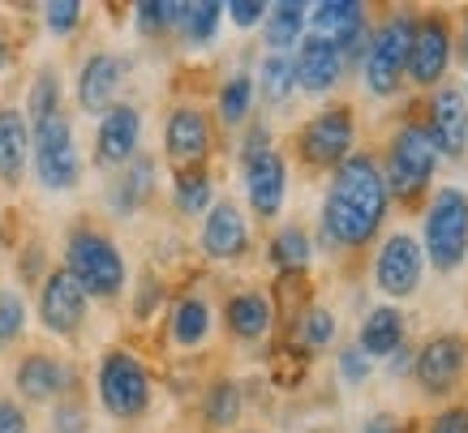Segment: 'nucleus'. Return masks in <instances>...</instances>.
I'll return each instance as SVG.
<instances>
[{"label":"nucleus","instance_id":"nucleus-37","mask_svg":"<svg viewBox=\"0 0 468 433\" xmlns=\"http://www.w3.org/2000/svg\"><path fill=\"white\" fill-rule=\"evenodd\" d=\"M27 331V305L17 292H0V343H14Z\"/></svg>","mask_w":468,"mask_h":433},{"label":"nucleus","instance_id":"nucleus-4","mask_svg":"<svg viewBox=\"0 0 468 433\" xmlns=\"http://www.w3.org/2000/svg\"><path fill=\"white\" fill-rule=\"evenodd\" d=\"M30 159H35V176L43 189L65 194L82 176V159H78V142L65 116H48L43 125L30 129Z\"/></svg>","mask_w":468,"mask_h":433},{"label":"nucleus","instance_id":"nucleus-33","mask_svg":"<svg viewBox=\"0 0 468 433\" xmlns=\"http://www.w3.org/2000/svg\"><path fill=\"white\" fill-rule=\"evenodd\" d=\"M57 112H60V78H57V69H43L35 78V86H30L27 116H30V125H43L48 116H57Z\"/></svg>","mask_w":468,"mask_h":433},{"label":"nucleus","instance_id":"nucleus-11","mask_svg":"<svg viewBox=\"0 0 468 433\" xmlns=\"http://www.w3.org/2000/svg\"><path fill=\"white\" fill-rule=\"evenodd\" d=\"M138 138H143V112L133 103H112L95 133V159L103 168H125L138 154Z\"/></svg>","mask_w":468,"mask_h":433},{"label":"nucleus","instance_id":"nucleus-1","mask_svg":"<svg viewBox=\"0 0 468 433\" xmlns=\"http://www.w3.org/2000/svg\"><path fill=\"white\" fill-rule=\"evenodd\" d=\"M387 181L369 154H348L326 189L323 202V240L356 249L366 245L387 215Z\"/></svg>","mask_w":468,"mask_h":433},{"label":"nucleus","instance_id":"nucleus-34","mask_svg":"<svg viewBox=\"0 0 468 433\" xmlns=\"http://www.w3.org/2000/svg\"><path fill=\"white\" fill-rule=\"evenodd\" d=\"M219 17H224V5L219 0H198V5H185L181 26L189 35V43H211L215 30H219Z\"/></svg>","mask_w":468,"mask_h":433},{"label":"nucleus","instance_id":"nucleus-14","mask_svg":"<svg viewBox=\"0 0 468 433\" xmlns=\"http://www.w3.org/2000/svg\"><path fill=\"white\" fill-rule=\"evenodd\" d=\"M202 253L211 262H237L245 249H250V227H245V215L232 202H215L202 219Z\"/></svg>","mask_w":468,"mask_h":433},{"label":"nucleus","instance_id":"nucleus-19","mask_svg":"<svg viewBox=\"0 0 468 433\" xmlns=\"http://www.w3.org/2000/svg\"><path fill=\"white\" fill-rule=\"evenodd\" d=\"M292 65H297V86L301 90H310V95L331 90V86L340 82V69H344L335 43L323 39V35H310V39L301 43V52L292 57Z\"/></svg>","mask_w":468,"mask_h":433},{"label":"nucleus","instance_id":"nucleus-31","mask_svg":"<svg viewBox=\"0 0 468 433\" xmlns=\"http://www.w3.org/2000/svg\"><path fill=\"white\" fill-rule=\"evenodd\" d=\"M241 404L245 399L237 382H215L211 391H207V399H202V417L215 429H228V425H237V417H241Z\"/></svg>","mask_w":468,"mask_h":433},{"label":"nucleus","instance_id":"nucleus-20","mask_svg":"<svg viewBox=\"0 0 468 433\" xmlns=\"http://www.w3.org/2000/svg\"><path fill=\"white\" fill-rule=\"evenodd\" d=\"M121 86V60L112 52H95L78 73V103L86 112H108Z\"/></svg>","mask_w":468,"mask_h":433},{"label":"nucleus","instance_id":"nucleus-47","mask_svg":"<svg viewBox=\"0 0 468 433\" xmlns=\"http://www.w3.org/2000/svg\"><path fill=\"white\" fill-rule=\"evenodd\" d=\"M464 60H468V30H464Z\"/></svg>","mask_w":468,"mask_h":433},{"label":"nucleus","instance_id":"nucleus-12","mask_svg":"<svg viewBox=\"0 0 468 433\" xmlns=\"http://www.w3.org/2000/svg\"><path fill=\"white\" fill-rule=\"evenodd\" d=\"M421 262H426L421 245L412 237H404V232H396L378 249V258H374V280H378V288L387 296H412L417 283H421Z\"/></svg>","mask_w":468,"mask_h":433},{"label":"nucleus","instance_id":"nucleus-23","mask_svg":"<svg viewBox=\"0 0 468 433\" xmlns=\"http://www.w3.org/2000/svg\"><path fill=\"white\" fill-rule=\"evenodd\" d=\"M168 335L176 348H198L202 339L211 335V309H207L202 296H181V301L172 305Z\"/></svg>","mask_w":468,"mask_h":433},{"label":"nucleus","instance_id":"nucleus-29","mask_svg":"<svg viewBox=\"0 0 468 433\" xmlns=\"http://www.w3.org/2000/svg\"><path fill=\"white\" fill-rule=\"evenodd\" d=\"M172 202H176V210H181V215H202V210H211V176H207L202 168L176 172Z\"/></svg>","mask_w":468,"mask_h":433},{"label":"nucleus","instance_id":"nucleus-35","mask_svg":"<svg viewBox=\"0 0 468 433\" xmlns=\"http://www.w3.org/2000/svg\"><path fill=\"white\" fill-rule=\"evenodd\" d=\"M297 339H301V343H305L310 352L326 348V343L335 339V313H331V309H323V305L305 309V313L297 318Z\"/></svg>","mask_w":468,"mask_h":433},{"label":"nucleus","instance_id":"nucleus-21","mask_svg":"<svg viewBox=\"0 0 468 433\" xmlns=\"http://www.w3.org/2000/svg\"><path fill=\"white\" fill-rule=\"evenodd\" d=\"M30 159V125L17 108H0V181L17 185Z\"/></svg>","mask_w":468,"mask_h":433},{"label":"nucleus","instance_id":"nucleus-43","mask_svg":"<svg viewBox=\"0 0 468 433\" xmlns=\"http://www.w3.org/2000/svg\"><path fill=\"white\" fill-rule=\"evenodd\" d=\"M0 433H27V412L14 399H0Z\"/></svg>","mask_w":468,"mask_h":433},{"label":"nucleus","instance_id":"nucleus-27","mask_svg":"<svg viewBox=\"0 0 468 433\" xmlns=\"http://www.w3.org/2000/svg\"><path fill=\"white\" fill-rule=\"evenodd\" d=\"M267 258L275 262V270H284V275H301V270L310 266V237H305L301 227H280V232L271 237Z\"/></svg>","mask_w":468,"mask_h":433},{"label":"nucleus","instance_id":"nucleus-30","mask_svg":"<svg viewBox=\"0 0 468 433\" xmlns=\"http://www.w3.org/2000/svg\"><path fill=\"white\" fill-rule=\"evenodd\" d=\"M250 108H254V78L250 73H232L219 86V121L224 125H245Z\"/></svg>","mask_w":468,"mask_h":433},{"label":"nucleus","instance_id":"nucleus-42","mask_svg":"<svg viewBox=\"0 0 468 433\" xmlns=\"http://www.w3.org/2000/svg\"><path fill=\"white\" fill-rule=\"evenodd\" d=\"M430 433H468V407H447L434 417Z\"/></svg>","mask_w":468,"mask_h":433},{"label":"nucleus","instance_id":"nucleus-3","mask_svg":"<svg viewBox=\"0 0 468 433\" xmlns=\"http://www.w3.org/2000/svg\"><path fill=\"white\" fill-rule=\"evenodd\" d=\"M95 386H100V404L108 407V417H116V420L143 417L146 404H151V374H146V364L125 348L103 352Z\"/></svg>","mask_w":468,"mask_h":433},{"label":"nucleus","instance_id":"nucleus-15","mask_svg":"<svg viewBox=\"0 0 468 433\" xmlns=\"http://www.w3.org/2000/svg\"><path fill=\"white\" fill-rule=\"evenodd\" d=\"M164 151L176 168H202V159L211 151V125L198 108H176L164 129Z\"/></svg>","mask_w":468,"mask_h":433},{"label":"nucleus","instance_id":"nucleus-5","mask_svg":"<svg viewBox=\"0 0 468 433\" xmlns=\"http://www.w3.org/2000/svg\"><path fill=\"white\" fill-rule=\"evenodd\" d=\"M426 253L439 270H455L468 253V197L460 189H439L426 210Z\"/></svg>","mask_w":468,"mask_h":433},{"label":"nucleus","instance_id":"nucleus-16","mask_svg":"<svg viewBox=\"0 0 468 433\" xmlns=\"http://www.w3.org/2000/svg\"><path fill=\"white\" fill-rule=\"evenodd\" d=\"M447 60H452V35H447V22L442 17H426L412 30V48H409V73L417 86L439 82L447 73Z\"/></svg>","mask_w":468,"mask_h":433},{"label":"nucleus","instance_id":"nucleus-45","mask_svg":"<svg viewBox=\"0 0 468 433\" xmlns=\"http://www.w3.org/2000/svg\"><path fill=\"white\" fill-rule=\"evenodd\" d=\"M366 433H409V429H404L396 417H374V420L366 425Z\"/></svg>","mask_w":468,"mask_h":433},{"label":"nucleus","instance_id":"nucleus-36","mask_svg":"<svg viewBox=\"0 0 468 433\" xmlns=\"http://www.w3.org/2000/svg\"><path fill=\"white\" fill-rule=\"evenodd\" d=\"M181 17H185V5H172V0H143V5H138V26H143L146 35L181 26Z\"/></svg>","mask_w":468,"mask_h":433},{"label":"nucleus","instance_id":"nucleus-13","mask_svg":"<svg viewBox=\"0 0 468 433\" xmlns=\"http://www.w3.org/2000/svg\"><path fill=\"white\" fill-rule=\"evenodd\" d=\"M464 361H468L464 339L460 335H434L426 348L417 352L412 374H417V382H421L430 395H447L455 382H460V374H464Z\"/></svg>","mask_w":468,"mask_h":433},{"label":"nucleus","instance_id":"nucleus-2","mask_svg":"<svg viewBox=\"0 0 468 433\" xmlns=\"http://www.w3.org/2000/svg\"><path fill=\"white\" fill-rule=\"evenodd\" d=\"M65 270L86 296L112 301L125 288V258L116 249L112 237H103L95 227H73L65 240Z\"/></svg>","mask_w":468,"mask_h":433},{"label":"nucleus","instance_id":"nucleus-48","mask_svg":"<svg viewBox=\"0 0 468 433\" xmlns=\"http://www.w3.org/2000/svg\"><path fill=\"white\" fill-rule=\"evenodd\" d=\"M0 249H5V232H0Z\"/></svg>","mask_w":468,"mask_h":433},{"label":"nucleus","instance_id":"nucleus-32","mask_svg":"<svg viewBox=\"0 0 468 433\" xmlns=\"http://www.w3.org/2000/svg\"><path fill=\"white\" fill-rule=\"evenodd\" d=\"M310 14H314L310 22L318 26V35H323V39H335L344 26L361 22V17H366V9H361L356 0H323V5H314Z\"/></svg>","mask_w":468,"mask_h":433},{"label":"nucleus","instance_id":"nucleus-39","mask_svg":"<svg viewBox=\"0 0 468 433\" xmlns=\"http://www.w3.org/2000/svg\"><path fill=\"white\" fill-rule=\"evenodd\" d=\"M267 9H271V5H262V0H232V5H224V14L232 17L241 30L258 26V22H267Z\"/></svg>","mask_w":468,"mask_h":433},{"label":"nucleus","instance_id":"nucleus-9","mask_svg":"<svg viewBox=\"0 0 468 433\" xmlns=\"http://www.w3.org/2000/svg\"><path fill=\"white\" fill-rule=\"evenodd\" d=\"M86 301L90 296L73 283V275L60 266V270H48V280L39 288V318L43 326L60 339H73L78 335V326L86 322Z\"/></svg>","mask_w":468,"mask_h":433},{"label":"nucleus","instance_id":"nucleus-18","mask_svg":"<svg viewBox=\"0 0 468 433\" xmlns=\"http://www.w3.org/2000/svg\"><path fill=\"white\" fill-rule=\"evenodd\" d=\"M17 395H27L30 404H48V399H57V395L69 391V364L57 361V356H48V352H30L27 361L17 364Z\"/></svg>","mask_w":468,"mask_h":433},{"label":"nucleus","instance_id":"nucleus-28","mask_svg":"<svg viewBox=\"0 0 468 433\" xmlns=\"http://www.w3.org/2000/svg\"><path fill=\"white\" fill-rule=\"evenodd\" d=\"M258 86H262V99L267 103H284L292 95V86H297V65L288 52H271L262 60V69H258Z\"/></svg>","mask_w":468,"mask_h":433},{"label":"nucleus","instance_id":"nucleus-17","mask_svg":"<svg viewBox=\"0 0 468 433\" xmlns=\"http://www.w3.org/2000/svg\"><path fill=\"white\" fill-rule=\"evenodd\" d=\"M430 142L434 151L442 154H460L468 138V99L455 90V86H442L434 103H430Z\"/></svg>","mask_w":468,"mask_h":433},{"label":"nucleus","instance_id":"nucleus-24","mask_svg":"<svg viewBox=\"0 0 468 433\" xmlns=\"http://www.w3.org/2000/svg\"><path fill=\"white\" fill-rule=\"evenodd\" d=\"M399 343H404V318L391 305L374 309L366 318V326H361V339H356V348L366 352V356H391Z\"/></svg>","mask_w":468,"mask_h":433},{"label":"nucleus","instance_id":"nucleus-46","mask_svg":"<svg viewBox=\"0 0 468 433\" xmlns=\"http://www.w3.org/2000/svg\"><path fill=\"white\" fill-rule=\"evenodd\" d=\"M5 65H9V48H0V73H5Z\"/></svg>","mask_w":468,"mask_h":433},{"label":"nucleus","instance_id":"nucleus-26","mask_svg":"<svg viewBox=\"0 0 468 433\" xmlns=\"http://www.w3.org/2000/svg\"><path fill=\"white\" fill-rule=\"evenodd\" d=\"M310 9L301 5V0H280V5H271L267 9V43L275 48V52H284V48H292V43L301 39V30H305V22H310Z\"/></svg>","mask_w":468,"mask_h":433},{"label":"nucleus","instance_id":"nucleus-8","mask_svg":"<svg viewBox=\"0 0 468 433\" xmlns=\"http://www.w3.org/2000/svg\"><path fill=\"white\" fill-rule=\"evenodd\" d=\"M353 112L348 108H326L301 129V159L310 168H340L353 154Z\"/></svg>","mask_w":468,"mask_h":433},{"label":"nucleus","instance_id":"nucleus-7","mask_svg":"<svg viewBox=\"0 0 468 433\" xmlns=\"http://www.w3.org/2000/svg\"><path fill=\"white\" fill-rule=\"evenodd\" d=\"M434 164H439V151L421 125H404L391 142V181H387V194L396 197H417L434 176Z\"/></svg>","mask_w":468,"mask_h":433},{"label":"nucleus","instance_id":"nucleus-41","mask_svg":"<svg viewBox=\"0 0 468 433\" xmlns=\"http://www.w3.org/2000/svg\"><path fill=\"white\" fill-rule=\"evenodd\" d=\"M340 374H344V382H366V377H369L366 352H361V348H344L340 352Z\"/></svg>","mask_w":468,"mask_h":433},{"label":"nucleus","instance_id":"nucleus-38","mask_svg":"<svg viewBox=\"0 0 468 433\" xmlns=\"http://www.w3.org/2000/svg\"><path fill=\"white\" fill-rule=\"evenodd\" d=\"M82 22V5L78 0H52V5H43V26L52 30V35H73Z\"/></svg>","mask_w":468,"mask_h":433},{"label":"nucleus","instance_id":"nucleus-22","mask_svg":"<svg viewBox=\"0 0 468 433\" xmlns=\"http://www.w3.org/2000/svg\"><path fill=\"white\" fill-rule=\"evenodd\" d=\"M224 318L237 339H262L271 331V301L262 292H237L228 301Z\"/></svg>","mask_w":468,"mask_h":433},{"label":"nucleus","instance_id":"nucleus-40","mask_svg":"<svg viewBox=\"0 0 468 433\" xmlns=\"http://www.w3.org/2000/svg\"><path fill=\"white\" fill-rule=\"evenodd\" d=\"M86 425H90V420H86V407L73 404V399L52 412V429L57 433H86Z\"/></svg>","mask_w":468,"mask_h":433},{"label":"nucleus","instance_id":"nucleus-6","mask_svg":"<svg viewBox=\"0 0 468 433\" xmlns=\"http://www.w3.org/2000/svg\"><path fill=\"white\" fill-rule=\"evenodd\" d=\"M412 30H417V22L409 14H399L366 43V86L374 95H396L399 78L409 69Z\"/></svg>","mask_w":468,"mask_h":433},{"label":"nucleus","instance_id":"nucleus-10","mask_svg":"<svg viewBox=\"0 0 468 433\" xmlns=\"http://www.w3.org/2000/svg\"><path fill=\"white\" fill-rule=\"evenodd\" d=\"M284 194H288V164L280 151H258V154H245V197L254 215L262 219H275L280 206H284Z\"/></svg>","mask_w":468,"mask_h":433},{"label":"nucleus","instance_id":"nucleus-25","mask_svg":"<svg viewBox=\"0 0 468 433\" xmlns=\"http://www.w3.org/2000/svg\"><path fill=\"white\" fill-rule=\"evenodd\" d=\"M155 189V159H146V154H133L125 168H121V181L112 185V206L116 210H138L151 197Z\"/></svg>","mask_w":468,"mask_h":433},{"label":"nucleus","instance_id":"nucleus-44","mask_svg":"<svg viewBox=\"0 0 468 433\" xmlns=\"http://www.w3.org/2000/svg\"><path fill=\"white\" fill-rule=\"evenodd\" d=\"M151 305H159V283H146L143 296H138V305H133V313H138V318H146V313H151Z\"/></svg>","mask_w":468,"mask_h":433}]
</instances>
